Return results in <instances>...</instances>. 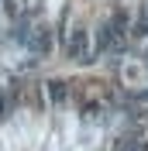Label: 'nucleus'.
Segmentation results:
<instances>
[{
  "mask_svg": "<svg viewBox=\"0 0 148 151\" xmlns=\"http://www.w3.org/2000/svg\"><path fill=\"white\" fill-rule=\"evenodd\" d=\"M65 52H69V58H79V62H86V28H73V31H69Z\"/></svg>",
  "mask_w": 148,
  "mask_h": 151,
  "instance_id": "nucleus-1",
  "label": "nucleus"
},
{
  "mask_svg": "<svg viewBox=\"0 0 148 151\" xmlns=\"http://www.w3.org/2000/svg\"><path fill=\"white\" fill-rule=\"evenodd\" d=\"M117 151H148V144L145 141H134V144H120Z\"/></svg>",
  "mask_w": 148,
  "mask_h": 151,
  "instance_id": "nucleus-3",
  "label": "nucleus"
},
{
  "mask_svg": "<svg viewBox=\"0 0 148 151\" xmlns=\"http://www.w3.org/2000/svg\"><path fill=\"white\" fill-rule=\"evenodd\" d=\"M48 93H52L55 103H62V100H65V83H59V79H55V83H48Z\"/></svg>",
  "mask_w": 148,
  "mask_h": 151,
  "instance_id": "nucleus-2",
  "label": "nucleus"
}]
</instances>
